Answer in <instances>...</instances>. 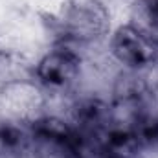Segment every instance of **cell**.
Returning a JSON list of instances; mask_svg holds the SVG:
<instances>
[{"label": "cell", "instance_id": "obj_4", "mask_svg": "<svg viewBox=\"0 0 158 158\" xmlns=\"http://www.w3.org/2000/svg\"><path fill=\"white\" fill-rule=\"evenodd\" d=\"M81 57L68 44L61 42L48 50L35 63V81L46 88L63 90L68 88L79 76Z\"/></svg>", "mask_w": 158, "mask_h": 158}, {"label": "cell", "instance_id": "obj_7", "mask_svg": "<svg viewBox=\"0 0 158 158\" xmlns=\"http://www.w3.org/2000/svg\"><path fill=\"white\" fill-rule=\"evenodd\" d=\"M158 46V0H136L132 22Z\"/></svg>", "mask_w": 158, "mask_h": 158}, {"label": "cell", "instance_id": "obj_2", "mask_svg": "<svg viewBox=\"0 0 158 158\" xmlns=\"http://www.w3.org/2000/svg\"><path fill=\"white\" fill-rule=\"evenodd\" d=\"M33 158H85L72 125L57 118H40L30 125Z\"/></svg>", "mask_w": 158, "mask_h": 158}, {"label": "cell", "instance_id": "obj_3", "mask_svg": "<svg viewBox=\"0 0 158 158\" xmlns=\"http://www.w3.org/2000/svg\"><path fill=\"white\" fill-rule=\"evenodd\" d=\"M109 48L119 64L132 72L145 70L158 61V46L134 24L116 28L110 35Z\"/></svg>", "mask_w": 158, "mask_h": 158}, {"label": "cell", "instance_id": "obj_1", "mask_svg": "<svg viewBox=\"0 0 158 158\" xmlns=\"http://www.w3.org/2000/svg\"><path fill=\"white\" fill-rule=\"evenodd\" d=\"M55 28L64 44H90L109 33L110 17L99 0H64Z\"/></svg>", "mask_w": 158, "mask_h": 158}, {"label": "cell", "instance_id": "obj_5", "mask_svg": "<svg viewBox=\"0 0 158 158\" xmlns=\"http://www.w3.org/2000/svg\"><path fill=\"white\" fill-rule=\"evenodd\" d=\"M35 85V64L17 50L0 48V88L13 90Z\"/></svg>", "mask_w": 158, "mask_h": 158}, {"label": "cell", "instance_id": "obj_6", "mask_svg": "<svg viewBox=\"0 0 158 158\" xmlns=\"http://www.w3.org/2000/svg\"><path fill=\"white\" fill-rule=\"evenodd\" d=\"M31 151V129L13 119H0V155L19 158Z\"/></svg>", "mask_w": 158, "mask_h": 158}, {"label": "cell", "instance_id": "obj_8", "mask_svg": "<svg viewBox=\"0 0 158 158\" xmlns=\"http://www.w3.org/2000/svg\"><path fill=\"white\" fill-rule=\"evenodd\" d=\"M143 140H145V143H153L158 147V119L153 121L151 125H147V129L143 132Z\"/></svg>", "mask_w": 158, "mask_h": 158}]
</instances>
